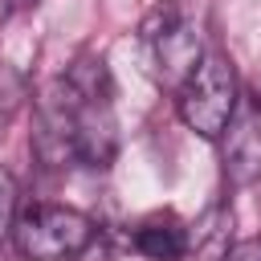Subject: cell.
Returning <instances> with one entry per match:
<instances>
[{"mask_svg": "<svg viewBox=\"0 0 261 261\" xmlns=\"http://www.w3.org/2000/svg\"><path fill=\"white\" fill-rule=\"evenodd\" d=\"M41 0H4V12H24V8H37Z\"/></svg>", "mask_w": 261, "mask_h": 261, "instance_id": "obj_11", "label": "cell"}, {"mask_svg": "<svg viewBox=\"0 0 261 261\" xmlns=\"http://www.w3.org/2000/svg\"><path fill=\"white\" fill-rule=\"evenodd\" d=\"M220 261H261V237H249V241L228 245Z\"/></svg>", "mask_w": 261, "mask_h": 261, "instance_id": "obj_10", "label": "cell"}, {"mask_svg": "<svg viewBox=\"0 0 261 261\" xmlns=\"http://www.w3.org/2000/svg\"><path fill=\"white\" fill-rule=\"evenodd\" d=\"M94 237V220L69 204H29L12 224V241L29 261H77Z\"/></svg>", "mask_w": 261, "mask_h": 261, "instance_id": "obj_2", "label": "cell"}, {"mask_svg": "<svg viewBox=\"0 0 261 261\" xmlns=\"http://www.w3.org/2000/svg\"><path fill=\"white\" fill-rule=\"evenodd\" d=\"M135 249L147 261H184L188 257V224L171 212H155L135 228Z\"/></svg>", "mask_w": 261, "mask_h": 261, "instance_id": "obj_6", "label": "cell"}, {"mask_svg": "<svg viewBox=\"0 0 261 261\" xmlns=\"http://www.w3.org/2000/svg\"><path fill=\"white\" fill-rule=\"evenodd\" d=\"M241 102V86H237V69L224 53H200V61L192 65V73L179 82V98L175 110L184 118L188 130H196L200 139H220L224 122L232 118Z\"/></svg>", "mask_w": 261, "mask_h": 261, "instance_id": "obj_1", "label": "cell"}, {"mask_svg": "<svg viewBox=\"0 0 261 261\" xmlns=\"http://www.w3.org/2000/svg\"><path fill=\"white\" fill-rule=\"evenodd\" d=\"M33 155L49 171L77 163V94L65 77H53L33 110Z\"/></svg>", "mask_w": 261, "mask_h": 261, "instance_id": "obj_3", "label": "cell"}, {"mask_svg": "<svg viewBox=\"0 0 261 261\" xmlns=\"http://www.w3.org/2000/svg\"><path fill=\"white\" fill-rule=\"evenodd\" d=\"M143 41L151 49V61H155L159 82H167V86H179L192 73V65L200 61V33L188 24L179 0H159L147 12Z\"/></svg>", "mask_w": 261, "mask_h": 261, "instance_id": "obj_4", "label": "cell"}, {"mask_svg": "<svg viewBox=\"0 0 261 261\" xmlns=\"http://www.w3.org/2000/svg\"><path fill=\"white\" fill-rule=\"evenodd\" d=\"M228 241H232V212H228L224 204L208 208V212L200 216V224L188 228V253L196 249V253H204V257H212V261L224 257Z\"/></svg>", "mask_w": 261, "mask_h": 261, "instance_id": "obj_7", "label": "cell"}, {"mask_svg": "<svg viewBox=\"0 0 261 261\" xmlns=\"http://www.w3.org/2000/svg\"><path fill=\"white\" fill-rule=\"evenodd\" d=\"M220 167L232 188H249L261 175V98L241 94L232 118L220 130Z\"/></svg>", "mask_w": 261, "mask_h": 261, "instance_id": "obj_5", "label": "cell"}, {"mask_svg": "<svg viewBox=\"0 0 261 261\" xmlns=\"http://www.w3.org/2000/svg\"><path fill=\"white\" fill-rule=\"evenodd\" d=\"M24 98H29V82H24V73H20L16 65L0 61V135L8 130V122L16 118V110L24 106Z\"/></svg>", "mask_w": 261, "mask_h": 261, "instance_id": "obj_8", "label": "cell"}, {"mask_svg": "<svg viewBox=\"0 0 261 261\" xmlns=\"http://www.w3.org/2000/svg\"><path fill=\"white\" fill-rule=\"evenodd\" d=\"M16 212H20V188H16L12 171H4V167H0V241H4V237H12Z\"/></svg>", "mask_w": 261, "mask_h": 261, "instance_id": "obj_9", "label": "cell"}]
</instances>
